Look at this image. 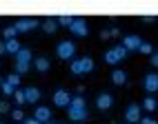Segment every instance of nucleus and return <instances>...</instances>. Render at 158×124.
<instances>
[{
    "label": "nucleus",
    "instance_id": "nucleus-15",
    "mask_svg": "<svg viewBox=\"0 0 158 124\" xmlns=\"http://www.w3.org/2000/svg\"><path fill=\"white\" fill-rule=\"evenodd\" d=\"M111 82L116 87H123L125 82H127V71H123V69H116L114 73H111Z\"/></svg>",
    "mask_w": 158,
    "mask_h": 124
},
{
    "label": "nucleus",
    "instance_id": "nucleus-26",
    "mask_svg": "<svg viewBox=\"0 0 158 124\" xmlns=\"http://www.w3.org/2000/svg\"><path fill=\"white\" fill-rule=\"evenodd\" d=\"M5 80H7L11 87H16V89H18V84H20V76H18V73H11V76H7Z\"/></svg>",
    "mask_w": 158,
    "mask_h": 124
},
{
    "label": "nucleus",
    "instance_id": "nucleus-2",
    "mask_svg": "<svg viewBox=\"0 0 158 124\" xmlns=\"http://www.w3.org/2000/svg\"><path fill=\"white\" fill-rule=\"evenodd\" d=\"M56 56L60 60H76V45L71 42V40H62L60 45H56Z\"/></svg>",
    "mask_w": 158,
    "mask_h": 124
},
{
    "label": "nucleus",
    "instance_id": "nucleus-39",
    "mask_svg": "<svg viewBox=\"0 0 158 124\" xmlns=\"http://www.w3.org/2000/svg\"><path fill=\"white\" fill-rule=\"evenodd\" d=\"M47 124H58V122H47Z\"/></svg>",
    "mask_w": 158,
    "mask_h": 124
},
{
    "label": "nucleus",
    "instance_id": "nucleus-31",
    "mask_svg": "<svg viewBox=\"0 0 158 124\" xmlns=\"http://www.w3.org/2000/svg\"><path fill=\"white\" fill-rule=\"evenodd\" d=\"M143 22L145 25H154L156 22V16H143Z\"/></svg>",
    "mask_w": 158,
    "mask_h": 124
},
{
    "label": "nucleus",
    "instance_id": "nucleus-19",
    "mask_svg": "<svg viewBox=\"0 0 158 124\" xmlns=\"http://www.w3.org/2000/svg\"><path fill=\"white\" fill-rule=\"evenodd\" d=\"M140 107H143L145 111H156V109H158V102H156V98H145Z\"/></svg>",
    "mask_w": 158,
    "mask_h": 124
},
{
    "label": "nucleus",
    "instance_id": "nucleus-22",
    "mask_svg": "<svg viewBox=\"0 0 158 124\" xmlns=\"http://www.w3.org/2000/svg\"><path fill=\"white\" fill-rule=\"evenodd\" d=\"M69 107H71V109H87V104H85V98H80V95H73Z\"/></svg>",
    "mask_w": 158,
    "mask_h": 124
},
{
    "label": "nucleus",
    "instance_id": "nucleus-6",
    "mask_svg": "<svg viewBox=\"0 0 158 124\" xmlns=\"http://www.w3.org/2000/svg\"><path fill=\"white\" fill-rule=\"evenodd\" d=\"M14 27H16L18 33H29V31H34L38 27V20H34V18H20Z\"/></svg>",
    "mask_w": 158,
    "mask_h": 124
},
{
    "label": "nucleus",
    "instance_id": "nucleus-37",
    "mask_svg": "<svg viewBox=\"0 0 158 124\" xmlns=\"http://www.w3.org/2000/svg\"><path fill=\"white\" fill-rule=\"evenodd\" d=\"M118 36H120V31H118V29L114 27V29H111V38H118Z\"/></svg>",
    "mask_w": 158,
    "mask_h": 124
},
{
    "label": "nucleus",
    "instance_id": "nucleus-40",
    "mask_svg": "<svg viewBox=\"0 0 158 124\" xmlns=\"http://www.w3.org/2000/svg\"><path fill=\"white\" fill-rule=\"evenodd\" d=\"M0 124H2V122H0Z\"/></svg>",
    "mask_w": 158,
    "mask_h": 124
},
{
    "label": "nucleus",
    "instance_id": "nucleus-38",
    "mask_svg": "<svg viewBox=\"0 0 158 124\" xmlns=\"http://www.w3.org/2000/svg\"><path fill=\"white\" fill-rule=\"evenodd\" d=\"M2 84H5V78H2V76H0V87H2Z\"/></svg>",
    "mask_w": 158,
    "mask_h": 124
},
{
    "label": "nucleus",
    "instance_id": "nucleus-35",
    "mask_svg": "<svg viewBox=\"0 0 158 124\" xmlns=\"http://www.w3.org/2000/svg\"><path fill=\"white\" fill-rule=\"evenodd\" d=\"M152 64H154V67H156V69H158V51H156V53H154V56H152Z\"/></svg>",
    "mask_w": 158,
    "mask_h": 124
},
{
    "label": "nucleus",
    "instance_id": "nucleus-20",
    "mask_svg": "<svg viewBox=\"0 0 158 124\" xmlns=\"http://www.w3.org/2000/svg\"><path fill=\"white\" fill-rule=\"evenodd\" d=\"M138 53H143V56H154L156 53V49L147 42V40H143V45H140V49H138Z\"/></svg>",
    "mask_w": 158,
    "mask_h": 124
},
{
    "label": "nucleus",
    "instance_id": "nucleus-16",
    "mask_svg": "<svg viewBox=\"0 0 158 124\" xmlns=\"http://www.w3.org/2000/svg\"><path fill=\"white\" fill-rule=\"evenodd\" d=\"M5 47H7V53H11V56H18L20 53V42H18V38H14V40H5Z\"/></svg>",
    "mask_w": 158,
    "mask_h": 124
},
{
    "label": "nucleus",
    "instance_id": "nucleus-23",
    "mask_svg": "<svg viewBox=\"0 0 158 124\" xmlns=\"http://www.w3.org/2000/svg\"><path fill=\"white\" fill-rule=\"evenodd\" d=\"M114 51H116V56H118V60H120V62H123L125 58L129 56V51H127V47H123V45H116V47H114Z\"/></svg>",
    "mask_w": 158,
    "mask_h": 124
},
{
    "label": "nucleus",
    "instance_id": "nucleus-5",
    "mask_svg": "<svg viewBox=\"0 0 158 124\" xmlns=\"http://www.w3.org/2000/svg\"><path fill=\"white\" fill-rule=\"evenodd\" d=\"M69 31H71L73 36H78V38H85V36L89 33V27H87V22H85L82 18H73V22H71Z\"/></svg>",
    "mask_w": 158,
    "mask_h": 124
},
{
    "label": "nucleus",
    "instance_id": "nucleus-3",
    "mask_svg": "<svg viewBox=\"0 0 158 124\" xmlns=\"http://www.w3.org/2000/svg\"><path fill=\"white\" fill-rule=\"evenodd\" d=\"M125 120H127V124H136L143 120V107L140 104H129L127 109H125Z\"/></svg>",
    "mask_w": 158,
    "mask_h": 124
},
{
    "label": "nucleus",
    "instance_id": "nucleus-21",
    "mask_svg": "<svg viewBox=\"0 0 158 124\" xmlns=\"http://www.w3.org/2000/svg\"><path fill=\"white\" fill-rule=\"evenodd\" d=\"M105 62H107V64H118V56H116V51L114 49H109V51H105Z\"/></svg>",
    "mask_w": 158,
    "mask_h": 124
},
{
    "label": "nucleus",
    "instance_id": "nucleus-25",
    "mask_svg": "<svg viewBox=\"0 0 158 124\" xmlns=\"http://www.w3.org/2000/svg\"><path fill=\"white\" fill-rule=\"evenodd\" d=\"M11 120H14V122H25V113H23V109H14V111H11Z\"/></svg>",
    "mask_w": 158,
    "mask_h": 124
},
{
    "label": "nucleus",
    "instance_id": "nucleus-17",
    "mask_svg": "<svg viewBox=\"0 0 158 124\" xmlns=\"http://www.w3.org/2000/svg\"><path fill=\"white\" fill-rule=\"evenodd\" d=\"M56 29H58V20H54V18L43 20V31L45 33H56Z\"/></svg>",
    "mask_w": 158,
    "mask_h": 124
},
{
    "label": "nucleus",
    "instance_id": "nucleus-32",
    "mask_svg": "<svg viewBox=\"0 0 158 124\" xmlns=\"http://www.w3.org/2000/svg\"><path fill=\"white\" fill-rule=\"evenodd\" d=\"M100 38H102V40L111 38V31H109V29H102V31H100Z\"/></svg>",
    "mask_w": 158,
    "mask_h": 124
},
{
    "label": "nucleus",
    "instance_id": "nucleus-7",
    "mask_svg": "<svg viewBox=\"0 0 158 124\" xmlns=\"http://www.w3.org/2000/svg\"><path fill=\"white\" fill-rule=\"evenodd\" d=\"M111 107H114V95H111V93L102 91V93H98V95H96V109L107 111V109H111Z\"/></svg>",
    "mask_w": 158,
    "mask_h": 124
},
{
    "label": "nucleus",
    "instance_id": "nucleus-1",
    "mask_svg": "<svg viewBox=\"0 0 158 124\" xmlns=\"http://www.w3.org/2000/svg\"><path fill=\"white\" fill-rule=\"evenodd\" d=\"M94 67H96V64H94V60L91 58H78V60H73L71 62V73L73 76H85V73H91V71H94Z\"/></svg>",
    "mask_w": 158,
    "mask_h": 124
},
{
    "label": "nucleus",
    "instance_id": "nucleus-10",
    "mask_svg": "<svg viewBox=\"0 0 158 124\" xmlns=\"http://www.w3.org/2000/svg\"><path fill=\"white\" fill-rule=\"evenodd\" d=\"M67 118L71 120V122H85L87 118H89V111L87 109H67Z\"/></svg>",
    "mask_w": 158,
    "mask_h": 124
},
{
    "label": "nucleus",
    "instance_id": "nucleus-18",
    "mask_svg": "<svg viewBox=\"0 0 158 124\" xmlns=\"http://www.w3.org/2000/svg\"><path fill=\"white\" fill-rule=\"evenodd\" d=\"M14 102L18 104V109L23 107V104H27V93H25V89H16V93H14Z\"/></svg>",
    "mask_w": 158,
    "mask_h": 124
},
{
    "label": "nucleus",
    "instance_id": "nucleus-9",
    "mask_svg": "<svg viewBox=\"0 0 158 124\" xmlns=\"http://www.w3.org/2000/svg\"><path fill=\"white\" fill-rule=\"evenodd\" d=\"M120 45H123V47H127V51H138V49H140V45H143V38L131 33V36H125Z\"/></svg>",
    "mask_w": 158,
    "mask_h": 124
},
{
    "label": "nucleus",
    "instance_id": "nucleus-33",
    "mask_svg": "<svg viewBox=\"0 0 158 124\" xmlns=\"http://www.w3.org/2000/svg\"><path fill=\"white\" fill-rule=\"evenodd\" d=\"M140 124H158V122H156L154 118H147V115H145V118L140 120Z\"/></svg>",
    "mask_w": 158,
    "mask_h": 124
},
{
    "label": "nucleus",
    "instance_id": "nucleus-29",
    "mask_svg": "<svg viewBox=\"0 0 158 124\" xmlns=\"http://www.w3.org/2000/svg\"><path fill=\"white\" fill-rule=\"evenodd\" d=\"M71 22H73V18H69V16H60L58 18V25H62V27H71Z\"/></svg>",
    "mask_w": 158,
    "mask_h": 124
},
{
    "label": "nucleus",
    "instance_id": "nucleus-24",
    "mask_svg": "<svg viewBox=\"0 0 158 124\" xmlns=\"http://www.w3.org/2000/svg\"><path fill=\"white\" fill-rule=\"evenodd\" d=\"M16 36H18V31H16V27H7V29L2 31V38H5V40H14Z\"/></svg>",
    "mask_w": 158,
    "mask_h": 124
},
{
    "label": "nucleus",
    "instance_id": "nucleus-8",
    "mask_svg": "<svg viewBox=\"0 0 158 124\" xmlns=\"http://www.w3.org/2000/svg\"><path fill=\"white\" fill-rule=\"evenodd\" d=\"M143 89L147 93H156L158 91V73H147L143 78Z\"/></svg>",
    "mask_w": 158,
    "mask_h": 124
},
{
    "label": "nucleus",
    "instance_id": "nucleus-30",
    "mask_svg": "<svg viewBox=\"0 0 158 124\" xmlns=\"http://www.w3.org/2000/svg\"><path fill=\"white\" fill-rule=\"evenodd\" d=\"M2 113H9V104L5 100H0V115H2Z\"/></svg>",
    "mask_w": 158,
    "mask_h": 124
},
{
    "label": "nucleus",
    "instance_id": "nucleus-4",
    "mask_svg": "<svg viewBox=\"0 0 158 124\" xmlns=\"http://www.w3.org/2000/svg\"><path fill=\"white\" fill-rule=\"evenodd\" d=\"M54 104L58 107V109H69V104H71V95H69V91H65V89H58V91H54Z\"/></svg>",
    "mask_w": 158,
    "mask_h": 124
},
{
    "label": "nucleus",
    "instance_id": "nucleus-36",
    "mask_svg": "<svg viewBox=\"0 0 158 124\" xmlns=\"http://www.w3.org/2000/svg\"><path fill=\"white\" fill-rule=\"evenodd\" d=\"M5 53H7V47H5L2 40H0V56H5Z\"/></svg>",
    "mask_w": 158,
    "mask_h": 124
},
{
    "label": "nucleus",
    "instance_id": "nucleus-28",
    "mask_svg": "<svg viewBox=\"0 0 158 124\" xmlns=\"http://www.w3.org/2000/svg\"><path fill=\"white\" fill-rule=\"evenodd\" d=\"M0 89H2V93H5V95H14V93H16V87H11L7 80H5V84L0 87Z\"/></svg>",
    "mask_w": 158,
    "mask_h": 124
},
{
    "label": "nucleus",
    "instance_id": "nucleus-12",
    "mask_svg": "<svg viewBox=\"0 0 158 124\" xmlns=\"http://www.w3.org/2000/svg\"><path fill=\"white\" fill-rule=\"evenodd\" d=\"M25 93H27V102L29 104H38V100L43 98V93H40L38 87H29V89H25Z\"/></svg>",
    "mask_w": 158,
    "mask_h": 124
},
{
    "label": "nucleus",
    "instance_id": "nucleus-13",
    "mask_svg": "<svg viewBox=\"0 0 158 124\" xmlns=\"http://www.w3.org/2000/svg\"><path fill=\"white\" fill-rule=\"evenodd\" d=\"M34 67H36V71H38V73H47V71H49V67H51V62H49V58L40 56V58H36V60H34Z\"/></svg>",
    "mask_w": 158,
    "mask_h": 124
},
{
    "label": "nucleus",
    "instance_id": "nucleus-11",
    "mask_svg": "<svg viewBox=\"0 0 158 124\" xmlns=\"http://www.w3.org/2000/svg\"><path fill=\"white\" fill-rule=\"evenodd\" d=\"M34 118H36L40 124H47V122H51V109H49V107H36V111H34Z\"/></svg>",
    "mask_w": 158,
    "mask_h": 124
},
{
    "label": "nucleus",
    "instance_id": "nucleus-34",
    "mask_svg": "<svg viewBox=\"0 0 158 124\" xmlns=\"http://www.w3.org/2000/svg\"><path fill=\"white\" fill-rule=\"evenodd\" d=\"M23 124H40V122H38L36 118H25V122H23Z\"/></svg>",
    "mask_w": 158,
    "mask_h": 124
},
{
    "label": "nucleus",
    "instance_id": "nucleus-14",
    "mask_svg": "<svg viewBox=\"0 0 158 124\" xmlns=\"http://www.w3.org/2000/svg\"><path fill=\"white\" fill-rule=\"evenodd\" d=\"M31 60H34V53H31V49H27V47H23L20 53L16 56V62H20V64H29Z\"/></svg>",
    "mask_w": 158,
    "mask_h": 124
},
{
    "label": "nucleus",
    "instance_id": "nucleus-27",
    "mask_svg": "<svg viewBox=\"0 0 158 124\" xmlns=\"http://www.w3.org/2000/svg\"><path fill=\"white\" fill-rule=\"evenodd\" d=\"M29 71V64H20V62H16V69H14V73H18V76H25Z\"/></svg>",
    "mask_w": 158,
    "mask_h": 124
}]
</instances>
